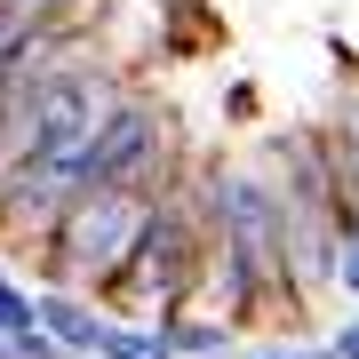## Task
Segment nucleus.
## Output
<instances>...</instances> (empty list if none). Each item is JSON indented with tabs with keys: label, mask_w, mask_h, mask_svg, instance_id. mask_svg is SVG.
I'll list each match as a JSON object with an SVG mask.
<instances>
[{
	"label": "nucleus",
	"mask_w": 359,
	"mask_h": 359,
	"mask_svg": "<svg viewBox=\"0 0 359 359\" xmlns=\"http://www.w3.org/2000/svg\"><path fill=\"white\" fill-rule=\"evenodd\" d=\"M351 104H359V96H351Z\"/></svg>",
	"instance_id": "f8f14e48"
},
{
	"label": "nucleus",
	"mask_w": 359,
	"mask_h": 359,
	"mask_svg": "<svg viewBox=\"0 0 359 359\" xmlns=\"http://www.w3.org/2000/svg\"><path fill=\"white\" fill-rule=\"evenodd\" d=\"M40 32H48V25H16V16H0V88L25 72V56L40 48Z\"/></svg>",
	"instance_id": "6e6552de"
},
{
	"label": "nucleus",
	"mask_w": 359,
	"mask_h": 359,
	"mask_svg": "<svg viewBox=\"0 0 359 359\" xmlns=\"http://www.w3.org/2000/svg\"><path fill=\"white\" fill-rule=\"evenodd\" d=\"M200 231H208L200 224V160H184L176 176L160 184L136 256L120 264L112 287H104V311H112V320H168V311H184L192 271H200Z\"/></svg>",
	"instance_id": "f257e3e1"
},
{
	"label": "nucleus",
	"mask_w": 359,
	"mask_h": 359,
	"mask_svg": "<svg viewBox=\"0 0 359 359\" xmlns=\"http://www.w3.org/2000/svg\"><path fill=\"white\" fill-rule=\"evenodd\" d=\"M176 168H184L176 112L128 80V88H120V104L104 112V128L88 136V192H112V184H144V192H160Z\"/></svg>",
	"instance_id": "7ed1b4c3"
},
{
	"label": "nucleus",
	"mask_w": 359,
	"mask_h": 359,
	"mask_svg": "<svg viewBox=\"0 0 359 359\" xmlns=\"http://www.w3.org/2000/svg\"><path fill=\"white\" fill-rule=\"evenodd\" d=\"M320 160H327V192H335V224H359V104H344L335 120H320Z\"/></svg>",
	"instance_id": "39448f33"
},
{
	"label": "nucleus",
	"mask_w": 359,
	"mask_h": 359,
	"mask_svg": "<svg viewBox=\"0 0 359 359\" xmlns=\"http://www.w3.org/2000/svg\"><path fill=\"white\" fill-rule=\"evenodd\" d=\"M96 359H168V344H160V327H152V320H104Z\"/></svg>",
	"instance_id": "0eeeda50"
},
{
	"label": "nucleus",
	"mask_w": 359,
	"mask_h": 359,
	"mask_svg": "<svg viewBox=\"0 0 359 359\" xmlns=\"http://www.w3.org/2000/svg\"><path fill=\"white\" fill-rule=\"evenodd\" d=\"M88 0H0V16H16V25H56V16H80Z\"/></svg>",
	"instance_id": "9b49d317"
},
{
	"label": "nucleus",
	"mask_w": 359,
	"mask_h": 359,
	"mask_svg": "<svg viewBox=\"0 0 359 359\" xmlns=\"http://www.w3.org/2000/svg\"><path fill=\"white\" fill-rule=\"evenodd\" d=\"M335 295L359 304V224H344V240H335Z\"/></svg>",
	"instance_id": "9d476101"
},
{
	"label": "nucleus",
	"mask_w": 359,
	"mask_h": 359,
	"mask_svg": "<svg viewBox=\"0 0 359 359\" xmlns=\"http://www.w3.org/2000/svg\"><path fill=\"white\" fill-rule=\"evenodd\" d=\"M152 200H160V192H144V184L80 192L65 216H56L48 248H40V280H48V287H72V295H96V304H104V287L120 280V264L136 256L144 224H152Z\"/></svg>",
	"instance_id": "f03ea898"
},
{
	"label": "nucleus",
	"mask_w": 359,
	"mask_h": 359,
	"mask_svg": "<svg viewBox=\"0 0 359 359\" xmlns=\"http://www.w3.org/2000/svg\"><path fill=\"white\" fill-rule=\"evenodd\" d=\"M112 311L96 304V295H72V287H32V327L48 335L65 359H96V335Z\"/></svg>",
	"instance_id": "20e7f679"
},
{
	"label": "nucleus",
	"mask_w": 359,
	"mask_h": 359,
	"mask_svg": "<svg viewBox=\"0 0 359 359\" xmlns=\"http://www.w3.org/2000/svg\"><path fill=\"white\" fill-rule=\"evenodd\" d=\"M152 327H160L168 359H231L240 351V327L208 320V311H168V320H152Z\"/></svg>",
	"instance_id": "423d86ee"
},
{
	"label": "nucleus",
	"mask_w": 359,
	"mask_h": 359,
	"mask_svg": "<svg viewBox=\"0 0 359 359\" xmlns=\"http://www.w3.org/2000/svg\"><path fill=\"white\" fill-rule=\"evenodd\" d=\"M0 335H32V287L0 264Z\"/></svg>",
	"instance_id": "1a4fd4ad"
}]
</instances>
